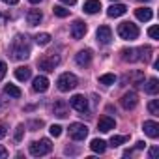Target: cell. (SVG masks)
Listing matches in <instances>:
<instances>
[{"mask_svg":"<svg viewBox=\"0 0 159 159\" xmlns=\"http://www.w3.org/2000/svg\"><path fill=\"white\" fill-rule=\"evenodd\" d=\"M60 58L58 56H52V54H47V56H41L38 60V67L43 69V71H54V67L58 66Z\"/></svg>","mask_w":159,"mask_h":159,"instance_id":"8","label":"cell"},{"mask_svg":"<svg viewBox=\"0 0 159 159\" xmlns=\"http://www.w3.org/2000/svg\"><path fill=\"white\" fill-rule=\"evenodd\" d=\"M152 56V47H140V49H122V58L125 62H139V60H144L148 62Z\"/></svg>","mask_w":159,"mask_h":159,"instance_id":"1","label":"cell"},{"mask_svg":"<svg viewBox=\"0 0 159 159\" xmlns=\"http://www.w3.org/2000/svg\"><path fill=\"white\" fill-rule=\"evenodd\" d=\"M4 157H8V150L4 146H0V159H4Z\"/></svg>","mask_w":159,"mask_h":159,"instance_id":"37","label":"cell"},{"mask_svg":"<svg viewBox=\"0 0 159 159\" xmlns=\"http://www.w3.org/2000/svg\"><path fill=\"white\" fill-rule=\"evenodd\" d=\"M49 133H51L52 137H60V135H62V125H58V124H52V125L49 127Z\"/></svg>","mask_w":159,"mask_h":159,"instance_id":"31","label":"cell"},{"mask_svg":"<svg viewBox=\"0 0 159 159\" xmlns=\"http://www.w3.org/2000/svg\"><path fill=\"white\" fill-rule=\"evenodd\" d=\"M30 125H32V127H41V125H43V122H41V120H36V122H32Z\"/></svg>","mask_w":159,"mask_h":159,"instance_id":"39","label":"cell"},{"mask_svg":"<svg viewBox=\"0 0 159 159\" xmlns=\"http://www.w3.org/2000/svg\"><path fill=\"white\" fill-rule=\"evenodd\" d=\"M157 153H159V148H157V146H153V148H150V152H148V155H150V157H155Z\"/></svg>","mask_w":159,"mask_h":159,"instance_id":"36","label":"cell"},{"mask_svg":"<svg viewBox=\"0 0 159 159\" xmlns=\"http://www.w3.org/2000/svg\"><path fill=\"white\" fill-rule=\"evenodd\" d=\"M86 135H88V127H86L84 124L75 122V124L69 125V137H71L73 140H84Z\"/></svg>","mask_w":159,"mask_h":159,"instance_id":"6","label":"cell"},{"mask_svg":"<svg viewBox=\"0 0 159 159\" xmlns=\"http://www.w3.org/2000/svg\"><path fill=\"white\" fill-rule=\"evenodd\" d=\"M116 127V122H114V118H111V116H101L99 120H98V129L101 131V133H109L111 129H114Z\"/></svg>","mask_w":159,"mask_h":159,"instance_id":"12","label":"cell"},{"mask_svg":"<svg viewBox=\"0 0 159 159\" xmlns=\"http://www.w3.org/2000/svg\"><path fill=\"white\" fill-rule=\"evenodd\" d=\"M142 129H144V133H146L150 139H157V137H159V124L153 122V120H146V122L142 124Z\"/></svg>","mask_w":159,"mask_h":159,"instance_id":"13","label":"cell"},{"mask_svg":"<svg viewBox=\"0 0 159 159\" xmlns=\"http://www.w3.org/2000/svg\"><path fill=\"white\" fill-rule=\"evenodd\" d=\"M86 23H83V21H73V25H71V38L73 39H81V38H84V34H86Z\"/></svg>","mask_w":159,"mask_h":159,"instance_id":"10","label":"cell"},{"mask_svg":"<svg viewBox=\"0 0 159 159\" xmlns=\"http://www.w3.org/2000/svg\"><path fill=\"white\" fill-rule=\"evenodd\" d=\"M52 112H54V116H58V118H66V116L69 114V111H67V103H66V101H54V105H52Z\"/></svg>","mask_w":159,"mask_h":159,"instance_id":"17","label":"cell"},{"mask_svg":"<svg viewBox=\"0 0 159 159\" xmlns=\"http://www.w3.org/2000/svg\"><path fill=\"white\" fill-rule=\"evenodd\" d=\"M96 36H98V41L99 43H103V45H109L111 43V39H112V30L109 28V26H99L98 28V32H96Z\"/></svg>","mask_w":159,"mask_h":159,"instance_id":"11","label":"cell"},{"mask_svg":"<svg viewBox=\"0 0 159 159\" xmlns=\"http://www.w3.org/2000/svg\"><path fill=\"white\" fill-rule=\"evenodd\" d=\"M120 103H122V107H124L125 111H131V109L137 107V103H139V96H137L135 92H127V94L122 96Z\"/></svg>","mask_w":159,"mask_h":159,"instance_id":"9","label":"cell"},{"mask_svg":"<svg viewBox=\"0 0 159 159\" xmlns=\"http://www.w3.org/2000/svg\"><path fill=\"white\" fill-rule=\"evenodd\" d=\"M8 135V129H6V125L4 124H0V139H4Z\"/></svg>","mask_w":159,"mask_h":159,"instance_id":"35","label":"cell"},{"mask_svg":"<svg viewBox=\"0 0 159 159\" xmlns=\"http://www.w3.org/2000/svg\"><path fill=\"white\" fill-rule=\"evenodd\" d=\"M69 105L77 111V112H83V114H88V99L81 94H75L71 99H69Z\"/></svg>","mask_w":159,"mask_h":159,"instance_id":"7","label":"cell"},{"mask_svg":"<svg viewBox=\"0 0 159 159\" xmlns=\"http://www.w3.org/2000/svg\"><path fill=\"white\" fill-rule=\"evenodd\" d=\"M41 19H43V13H41L39 10H30V11L26 13V23H28L30 26H38V25L41 23Z\"/></svg>","mask_w":159,"mask_h":159,"instance_id":"16","label":"cell"},{"mask_svg":"<svg viewBox=\"0 0 159 159\" xmlns=\"http://www.w3.org/2000/svg\"><path fill=\"white\" fill-rule=\"evenodd\" d=\"M30 75H32V69L30 67H26V66H21V67H17L15 69V79H17V81H28V79H30Z\"/></svg>","mask_w":159,"mask_h":159,"instance_id":"20","label":"cell"},{"mask_svg":"<svg viewBox=\"0 0 159 159\" xmlns=\"http://www.w3.org/2000/svg\"><path fill=\"white\" fill-rule=\"evenodd\" d=\"M131 83H133L135 86H142V84H144V75H142L140 71L131 73Z\"/></svg>","mask_w":159,"mask_h":159,"instance_id":"27","label":"cell"},{"mask_svg":"<svg viewBox=\"0 0 159 159\" xmlns=\"http://www.w3.org/2000/svg\"><path fill=\"white\" fill-rule=\"evenodd\" d=\"M90 150H92L94 153H103V152L107 150V142H105L103 139H94V140L90 142Z\"/></svg>","mask_w":159,"mask_h":159,"instance_id":"23","label":"cell"},{"mask_svg":"<svg viewBox=\"0 0 159 159\" xmlns=\"http://www.w3.org/2000/svg\"><path fill=\"white\" fill-rule=\"evenodd\" d=\"M52 11H54V15H56V17H60V19H64V17H67V15H69V10H66L64 6H54V8H52Z\"/></svg>","mask_w":159,"mask_h":159,"instance_id":"30","label":"cell"},{"mask_svg":"<svg viewBox=\"0 0 159 159\" xmlns=\"http://www.w3.org/2000/svg\"><path fill=\"white\" fill-rule=\"evenodd\" d=\"M144 146H146V144H144V142H142V140H139V142H137V144H135V148H137V150H142V148H144Z\"/></svg>","mask_w":159,"mask_h":159,"instance_id":"40","label":"cell"},{"mask_svg":"<svg viewBox=\"0 0 159 159\" xmlns=\"http://www.w3.org/2000/svg\"><path fill=\"white\" fill-rule=\"evenodd\" d=\"M4 92H6L10 98H21V90H19L15 84H6V86H4Z\"/></svg>","mask_w":159,"mask_h":159,"instance_id":"25","label":"cell"},{"mask_svg":"<svg viewBox=\"0 0 159 159\" xmlns=\"http://www.w3.org/2000/svg\"><path fill=\"white\" fill-rule=\"evenodd\" d=\"M60 2H64V4H67V6H75L77 0H60Z\"/></svg>","mask_w":159,"mask_h":159,"instance_id":"38","label":"cell"},{"mask_svg":"<svg viewBox=\"0 0 159 159\" xmlns=\"http://www.w3.org/2000/svg\"><path fill=\"white\" fill-rule=\"evenodd\" d=\"M28 150H30V155L41 157V155H47V153L52 150V144H51L49 139H41V140H34V142L28 146Z\"/></svg>","mask_w":159,"mask_h":159,"instance_id":"4","label":"cell"},{"mask_svg":"<svg viewBox=\"0 0 159 159\" xmlns=\"http://www.w3.org/2000/svg\"><path fill=\"white\" fill-rule=\"evenodd\" d=\"M11 54L17 60H26L30 56V45L25 36H15L11 41Z\"/></svg>","mask_w":159,"mask_h":159,"instance_id":"2","label":"cell"},{"mask_svg":"<svg viewBox=\"0 0 159 159\" xmlns=\"http://www.w3.org/2000/svg\"><path fill=\"white\" fill-rule=\"evenodd\" d=\"M135 17L139 19V21H150L152 17H153V11L150 10V8H137L135 10Z\"/></svg>","mask_w":159,"mask_h":159,"instance_id":"21","label":"cell"},{"mask_svg":"<svg viewBox=\"0 0 159 159\" xmlns=\"http://www.w3.org/2000/svg\"><path fill=\"white\" fill-rule=\"evenodd\" d=\"M125 11H127V6H124V4H112L107 10V15L109 17H122Z\"/></svg>","mask_w":159,"mask_h":159,"instance_id":"19","label":"cell"},{"mask_svg":"<svg viewBox=\"0 0 159 159\" xmlns=\"http://www.w3.org/2000/svg\"><path fill=\"white\" fill-rule=\"evenodd\" d=\"M32 88H34V92H39V94L47 92V90H49V79H47L45 75H38V77L34 79Z\"/></svg>","mask_w":159,"mask_h":159,"instance_id":"15","label":"cell"},{"mask_svg":"<svg viewBox=\"0 0 159 159\" xmlns=\"http://www.w3.org/2000/svg\"><path fill=\"white\" fill-rule=\"evenodd\" d=\"M6 4H11V6H15V4H19V0H4Z\"/></svg>","mask_w":159,"mask_h":159,"instance_id":"41","label":"cell"},{"mask_svg":"<svg viewBox=\"0 0 159 159\" xmlns=\"http://www.w3.org/2000/svg\"><path fill=\"white\" fill-rule=\"evenodd\" d=\"M139 26L133 25V23H122L118 25V36L122 39H137L139 38Z\"/></svg>","mask_w":159,"mask_h":159,"instance_id":"5","label":"cell"},{"mask_svg":"<svg viewBox=\"0 0 159 159\" xmlns=\"http://www.w3.org/2000/svg\"><path fill=\"white\" fill-rule=\"evenodd\" d=\"M23 131H25V125H19L17 131H15V140H21L23 139Z\"/></svg>","mask_w":159,"mask_h":159,"instance_id":"34","label":"cell"},{"mask_svg":"<svg viewBox=\"0 0 159 159\" xmlns=\"http://www.w3.org/2000/svg\"><path fill=\"white\" fill-rule=\"evenodd\" d=\"M49 41H51V34H47V32H41V34L36 36V43L38 45H49Z\"/></svg>","mask_w":159,"mask_h":159,"instance_id":"28","label":"cell"},{"mask_svg":"<svg viewBox=\"0 0 159 159\" xmlns=\"http://www.w3.org/2000/svg\"><path fill=\"white\" fill-rule=\"evenodd\" d=\"M99 10H101V2H99V0H86V2H84V11H86V13L94 15V13H98Z\"/></svg>","mask_w":159,"mask_h":159,"instance_id":"22","label":"cell"},{"mask_svg":"<svg viewBox=\"0 0 159 159\" xmlns=\"http://www.w3.org/2000/svg\"><path fill=\"white\" fill-rule=\"evenodd\" d=\"M114 83H116V75H112V73H105V75L99 77V84L111 86V84H114Z\"/></svg>","mask_w":159,"mask_h":159,"instance_id":"24","label":"cell"},{"mask_svg":"<svg viewBox=\"0 0 159 159\" xmlns=\"http://www.w3.org/2000/svg\"><path fill=\"white\" fill-rule=\"evenodd\" d=\"M125 140H127V137H125V135H112V137H111V140H109V144H111L112 148H118V146H120V144H124Z\"/></svg>","mask_w":159,"mask_h":159,"instance_id":"26","label":"cell"},{"mask_svg":"<svg viewBox=\"0 0 159 159\" xmlns=\"http://www.w3.org/2000/svg\"><path fill=\"white\" fill-rule=\"evenodd\" d=\"M148 36H150L152 39H157V38H159V28H157V26H150V28H148Z\"/></svg>","mask_w":159,"mask_h":159,"instance_id":"32","label":"cell"},{"mask_svg":"<svg viewBox=\"0 0 159 159\" xmlns=\"http://www.w3.org/2000/svg\"><path fill=\"white\" fill-rule=\"evenodd\" d=\"M148 111H150V114L159 116V99H152V101L148 103Z\"/></svg>","mask_w":159,"mask_h":159,"instance_id":"29","label":"cell"},{"mask_svg":"<svg viewBox=\"0 0 159 159\" xmlns=\"http://www.w3.org/2000/svg\"><path fill=\"white\" fill-rule=\"evenodd\" d=\"M56 86H58L60 92H69V90L79 86V79L73 73H62L58 77V81H56Z\"/></svg>","mask_w":159,"mask_h":159,"instance_id":"3","label":"cell"},{"mask_svg":"<svg viewBox=\"0 0 159 159\" xmlns=\"http://www.w3.org/2000/svg\"><path fill=\"white\" fill-rule=\"evenodd\" d=\"M75 62H77V66H81V67H86V66L92 62V51H90V49L79 51V52H77V56H75Z\"/></svg>","mask_w":159,"mask_h":159,"instance_id":"14","label":"cell"},{"mask_svg":"<svg viewBox=\"0 0 159 159\" xmlns=\"http://www.w3.org/2000/svg\"><path fill=\"white\" fill-rule=\"evenodd\" d=\"M30 2H32V4H39V2H41V0H30Z\"/></svg>","mask_w":159,"mask_h":159,"instance_id":"42","label":"cell"},{"mask_svg":"<svg viewBox=\"0 0 159 159\" xmlns=\"http://www.w3.org/2000/svg\"><path fill=\"white\" fill-rule=\"evenodd\" d=\"M6 73H8V66H6V62L0 60V81L6 77Z\"/></svg>","mask_w":159,"mask_h":159,"instance_id":"33","label":"cell"},{"mask_svg":"<svg viewBox=\"0 0 159 159\" xmlns=\"http://www.w3.org/2000/svg\"><path fill=\"white\" fill-rule=\"evenodd\" d=\"M144 86V92L146 94H150V96H155L157 92H159V81L155 77H152V79H148V83L146 84H142Z\"/></svg>","mask_w":159,"mask_h":159,"instance_id":"18","label":"cell"},{"mask_svg":"<svg viewBox=\"0 0 159 159\" xmlns=\"http://www.w3.org/2000/svg\"><path fill=\"white\" fill-rule=\"evenodd\" d=\"M139 2H150V0H139Z\"/></svg>","mask_w":159,"mask_h":159,"instance_id":"43","label":"cell"}]
</instances>
